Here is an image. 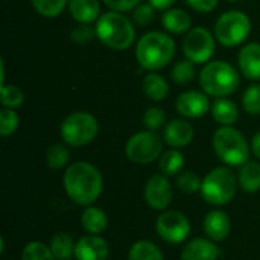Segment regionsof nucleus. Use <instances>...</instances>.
I'll return each mask as SVG.
<instances>
[{
    "label": "nucleus",
    "instance_id": "40",
    "mask_svg": "<svg viewBox=\"0 0 260 260\" xmlns=\"http://www.w3.org/2000/svg\"><path fill=\"white\" fill-rule=\"evenodd\" d=\"M187 3L198 12H210L216 8L218 0H187Z\"/></svg>",
    "mask_w": 260,
    "mask_h": 260
},
{
    "label": "nucleus",
    "instance_id": "3",
    "mask_svg": "<svg viewBox=\"0 0 260 260\" xmlns=\"http://www.w3.org/2000/svg\"><path fill=\"white\" fill-rule=\"evenodd\" d=\"M96 35L110 49L125 50L134 43L136 30L129 18L117 11H113L105 12L98 18Z\"/></svg>",
    "mask_w": 260,
    "mask_h": 260
},
{
    "label": "nucleus",
    "instance_id": "28",
    "mask_svg": "<svg viewBox=\"0 0 260 260\" xmlns=\"http://www.w3.org/2000/svg\"><path fill=\"white\" fill-rule=\"evenodd\" d=\"M69 160H70V152L61 143L52 145L46 152V163L50 169H61L69 163Z\"/></svg>",
    "mask_w": 260,
    "mask_h": 260
},
{
    "label": "nucleus",
    "instance_id": "19",
    "mask_svg": "<svg viewBox=\"0 0 260 260\" xmlns=\"http://www.w3.org/2000/svg\"><path fill=\"white\" fill-rule=\"evenodd\" d=\"M72 17L82 24H90L98 20L101 6L98 0H69Z\"/></svg>",
    "mask_w": 260,
    "mask_h": 260
},
{
    "label": "nucleus",
    "instance_id": "4",
    "mask_svg": "<svg viewBox=\"0 0 260 260\" xmlns=\"http://www.w3.org/2000/svg\"><path fill=\"white\" fill-rule=\"evenodd\" d=\"M239 73L225 61H212L200 73V84L203 90L215 98L232 94L239 87Z\"/></svg>",
    "mask_w": 260,
    "mask_h": 260
},
{
    "label": "nucleus",
    "instance_id": "12",
    "mask_svg": "<svg viewBox=\"0 0 260 260\" xmlns=\"http://www.w3.org/2000/svg\"><path fill=\"white\" fill-rule=\"evenodd\" d=\"M145 201L155 210H165L172 201V187L166 175H152L145 186Z\"/></svg>",
    "mask_w": 260,
    "mask_h": 260
},
{
    "label": "nucleus",
    "instance_id": "36",
    "mask_svg": "<svg viewBox=\"0 0 260 260\" xmlns=\"http://www.w3.org/2000/svg\"><path fill=\"white\" fill-rule=\"evenodd\" d=\"M165 122H166V114H165V111L161 108H157V107L149 108L143 116V123L151 131H155L158 128H161L165 125Z\"/></svg>",
    "mask_w": 260,
    "mask_h": 260
},
{
    "label": "nucleus",
    "instance_id": "39",
    "mask_svg": "<svg viewBox=\"0 0 260 260\" xmlns=\"http://www.w3.org/2000/svg\"><path fill=\"white\" fill-rule=\"evenodd\" d=\"M104 2L110 9L117 11V12H123V11L134 9L140 0H104Z\"/></svg>",
    "mask_w": 260,
    "mask_h": 260
},
{
    "label": "nucleus",
    "instance_id": "16",
    "mask_svg": "<svg viewBox=\"0 0 260 260\" xmlns=\"http://www.w3.org/2000/svg\"><path fill=\"white\" fill-rule=\"evenodd\" d=\"M239 69L248 79H260V44L250 43L239 52Z\"/></svg>",
    "mask_w": 260,
    "mask_h": 260
},
{
    "label": "nucleus",
    "instance_id": "1",
    "mask_svg": "<svg viewBox=\"0 0 260 260\" xmlns=\"http://www.w3.org/2000/svg\"><path fill=\"white\" fill-rule=\"evenodd\" d=\"M102 175L91 163L76 161L64 174V187L72 201L79 206L93 204L102 192Z\"/></svg>",
    "mask_w": 260,
    "mask_h": 260
},
{
    "label": "nucleus",
    "instance_id": "2",
    "mask_svg": "<svg viewBox=\"0 0 260 260\" xmlns=\"http://www.w3.org/2000/svg\"><path fill=\"white\" fill-rule=\"evenodd\" d=\"M175 53L174 40L163 32H148L137 43L136 55L142 67L148 70H158L169 64Z\"/></svg>",
    "mask_w": 260,
    "mask_h": 260
},
{
    "label": "nucleus",
    "instance_id": "7",
    "mask_svg": "<svg viewBox=\"0 0 260 260\" xmlns=\"http://www.w3.org/2000/svg\"><path fill=\"white\" fill-rule=\"evenodd\" d=\"M251 30L250 18L241 11H227L224 12L215 24L216 40L227 47L238 46L247 40Z\"/></svg>",
    "mask_w": 260,
    "mask_h": 260
},
{
    "label": "nucleus",
    "instance_id": "14",
    "mask_svg": "<svg viewBox=\"0 0 260 260\" xmlns=\"http://www.w3.org/2000/svg\"><path fill=\"white\" fill-rule=\"evenodd\" d=\"M110 254L107 242L98 235H88L76 242L75 256L78 260H107Z\"/></svg>",
    "mask_w": 260,
    "mask_h": 260
},
{
    "label": "nucleus",
    "instance_id": "20",
    "mask_svg": "<svg viewBox=\"0 0 260 260\" xmlns=\"http://www.w3.org/2000/svg\"><path fill=\"white\" fill-rule=\"evenodd\" d=\"M212 114L218 123H221L224 126H230L238 120L239 110H238L235 102L224 99V98H219L215 101V104L212 107Z\"/></svg>",
    "mask_w": 260,
    "mask_h": 260
},
{
    "label": "nucleus",
    "instance_id": "42",
    "mask_svg": "<svg viewBox=\"0 0 260 260\" xmlns=\"http://www.w3.org/2000/svg\"><path fill=\"white\" fill-rule=\"evenodd\" d=\"M251 151L254 152V155L260 158V131L253 137L251 140Z\"/></svg>",
    "mask_w": 260,
    "mask_h": 260
},
{
    "label": "nucleus",
    "instance_id": "41",
    "mask_svg": "<svg viewBox=\"0 0 260 260\" xmlns=\"http://www.w3.org/2000/svg\"><path fill=\"white\" fill-rule=\"evenodd\" d=\"M175 0H149V5H152L155 9H168L172 6Z\"/></svg>",
    "mask_w": 260,
    "mask_h": 260
},
{
    "label": "nucleus",
    "instance_id": "30",
    "mask_svg": "<svg viewBox=\"0 0 260 260\" xmlns=\"http://www.w3.org/2000/svg\"><path fill=\"white\" fill-rule=\"evenodd\" d=\"M69 0H30L32 6L43 17H56L62 12Z\"/></svg>",
    "mask_w": 260,
    "mask_h": 260
},
{
    "label": "nucleus",
    "instance_id": "32",
    "mask_svg": "<svg viewBox=\"0 0 260 260\" xmlns=\"http://www.w3.org/2000/svg\"><path fill=\"white\" fill-rule=\"evenodd\" d=\"M201 184L203 181L200 180V177L190 171H184L177 177V187L184 193H195L201 190Z\"/></svg>",
    "mask_w": 260,
    "mask_h": 260
},
{
    "label": "nucleus",
    "instance_id": "17",
    "mask_svg": "<svg viewBox=\"0 0 260 260\" xmlns=\"http://www.w3.org/2000/svg\"><path fill=\"white\" fill-rule=\"evenodd\" d=\"M232 224L229 216L221 210L210 212L204 219V232L213 241H224L230 233Z\"/></svg>",
    "mask_w": 260,
    "mask_h": 260
},
{
    "label": "nucleus",
    "instance_id": "5",
    "mask_svg": "<svg viewBox=\"0 0 260 260\" xmlns=\"http://www.w3.org/2000/svg\"><path fill=\"white\" fill-rule=\"evenodd\" d=\"M213 149L216 155L230 166H242L250 157V146L244 134L232 126H222L215 133Z\"/></svg>",
    "mask_w": 260,
    "mask_h": 260
},
{
    "label": "nucleus",
    "instance_id": "24",
    "mask_svg": "<svg viewBox=\"0 0 260 260\" xmlns=\"http://www.w3.org/2000/svg\"><path fill=\"white\" fill-rule=\"evenodd\" d=\"M143 91L152 101H163L168 96L169 87L166 79L158 73H149L143 81Z\"/></svg>",
    "mask_w": 260,
    "mask_h": 260
},
{
    "label": "nucleus",
    "instance_id": "10",
    "mask_svg": "<svg viewBox=\"0 0 260 260\" xmlns=\"http://www.w3.org/2000/svg\"><path fill=\"white\" fill-rule=\"evenodd\" d=\"M183 50L187 59L195 64L207 62L215 52V40L204 27H195L183 40Z\"/></svg>",
    "mask_w": 260,
    "mask_h": 260
},
{
    "label": "nucleus",
    "instance_id": "37",
    "mask_svg": "<svg viewBox=\"0 0 260 260\" xmlns=\"http://www.w3.org/2000/svg\"><path fill=\"white\" fill-rule=\"evenodd\" d=\"M154 6L152 5H137L133 12V18L139 26H148L154 21Z\"/></svg>",
    "mask_w": 260,
    "mask_h": 260
},
{
    "label": "nucleus",
    "instance_id": "15",
    "mask_svg": "<svg viewBox=\"0 0 260 260\" xmlns=\"http://www.w3.org/2000/svg\"><path fill=\"white\" fill-rule=\"evenodd\" d=\"M165 142L172 148H184L193 139V128L189 122L183 119H175L169 122L165 128Z\"/></svg>",
    "mask_w": 260,
    "mask_h": 260
},
{
    "label": "nucleus",
    "instance_id": "38",
    "mask_svg": "<svg viewBox=\"0 0 260 260\" xmlns=\"http://www.w3.org/2000/svg\"><path fill=\"white\" fill-rule=\"evenodd\" d=\"M96 35V29H93L90 24H79L78 27H75L72 30V40L79 43V44H84V43H88L94 38Z\"/></svg>",
    "mask_w": 260,
    "mask_h": 260
},
{
    "label": "nucleus",
    "instance_id": "11",
    "mask_svg": "<svg viewBox=\"0 0 260 260\" xmlns=\"http://www.w3.org/2000/svg\"><path fill=\"white\" fill-rule=\"evenodd\" d=\"M157 233L171 244H181L190 235V224L187 218L175 210L165 212L157 219Z\"/></svg>",
    "mask_w": 260,
    "mask_h": 260
},
{
    "label": "nucleus",
    "instance_id": "23",
    "mask_svg": "<svg viewBox=\"0 0 260 260\" xmlns=\"http://www.w3.org/2000/svg\"><path fill=\"white\" fill-rule=\"evenodd\" d=\"M161 23L172 34H183L190 27V15L181 9H168L163 14Z\"/></svg>",
    "mask_w": 260,
    "mask_h": 260
},
{
    "label": "nucleus",
    "instance_id": "27",
    "mask_svg": "<svg viewBox=\"0 0 260 260\" xmlns=\"http://www.w3.org/2000/svg\"><path fill=\"white\" fill-rule=\"evenodd\" d=\"M158 166H160V171L163 175H166V177L177 175V174H180V171L184 166V157L177 149L168 151L160 157Z\"/></svg>",
    "mask_w": 260,
    "mask_h": 260
},
{
    "label": "nucleus",
    "instance_id": "25",
    "mask_svg": "<svg viewBox=\"0 0 260 260\" xmlns=\"http://www.w3.org/2000/svg\"><path fill=\"white\" fill-rule=\"evenodd\" d=\"M76 244L67 233H56L50 241V250L56 260H69L75 254Z\"/></svg>",
    "mask_w": 260,
    "mask_h": 260
},
{
    "label": "nucleus",
    "instance_id": "18",
    "mask_svg": "<svg viewBox=\"0 0 260 260\" xmlns=\"http://www.w3.org/2000/svg\"><path fill=\"white\" fill-rule=\"evenodd\" d=\"M218 254V247L212 241L193 239L184 247L181 260H216Z\"/></svg>",
    "mask_w": 260,
    "mask_h": 260
},
{
    "label": "nucleus",
    "instance_id": "26",
    "mask_svg": "<svg viewBox=\"0 0 260 260\" xmlns=\"http://www.w3.org/2000/svg\"><path fill=\"white\" fill-rule=\"evenodd\" d=\"M128 260H165V257L155 244L149 241H139L131 247Z\"/></svg>",
    "mask_w": 260,
    "mask_h": 260
},
{
    "label": "nucleus",
    "instance_id": "9",
    "mask_svg": "<svg viewBox=\"0 0 260 260\" xmlns=\"http://www.w3.org/2000/svg\"><path fill=\"white\" fill-rule=\"evenodd\" d=\"M126 157L137 165H148L155 161L161 151L163 142L155 131H142L134 134L125 146Z\"/></svg>",
    "mask_w": 260,
    "mask_h": 260
},
{
    "label": "nucleus",
    "instance_id": "22",
    "mask_svg": "<svg viewBox=\"0 0 260 260\" xmlns=\"http://www.w3.org/2000/svg\"><path fill=\"white\" fill-rule=\"evenodd\" d=\"M238 181L241 184V187L248 192V193H254L260 190V165L256 161H247L245 165H242L241 171H239V177Z\"/></svg>",
    "mask_w": 260,
    "mask_h": 260
},
{
    "label": "nucleus",
    "instance_id": "35",
    "mask_svg": "<svg viewBox=\"0 0 260 260\" xmlns=\"http://www.w3.org/2000/svg\"><path fill=\"white\" fill-rule=\"evenodd\" d=\"M18 128V116L12 108H3L0 111V134L3 137H8L15 133Z\"/></svg>",
    "mask_w": 260,
    "mask_h": 260
},
{
    "label": "nucleus",
    "instance_id": "6",
    "mask_svg": "<svg viewBox=\"0 0 260 260\" xmlns=\"http://www.w3.org/2000/svg\"><path fill=\"white\" fill-rule=\"evenodd\" d=\"M238 189V180L235 174L227 168H216L207 174L201 184L203 198L215 206L227 204L233 200Z\"/></svg>",
    "mask_w": 260,
    "mask_h": 260
},
{
    "label": "nucleus",
    "instance_id": "34",
    "mask_svg": "<svg viewBox=\"0 0 260 260\" xmlns=\"http://www.w3.org/2000/svg\"><path fill=\"white\" fill-rule=\"evenodd\" d=\"M2 104L6 108H17L23 104L24 94L15 85H2Z\"/></svg>",
    "mask_w": 260,
    "mask_h": 260
},
{
    "label": "nucleus",
    "instance_id": "33",
    "mask_svg": "<svg viewBox=\"0 0 260 260\" xmlns=\"http://www.w3.org/2000/svg\"><path fill=\"white\" fill-rule=\"evenodd\" d=\"M242 105L247 113L260 114V84L250 85L242 98Z\"/></svg>",
    "mask_w": 260,
    "mask_h": 260
},
{
    "label": "nucleus",
    "instance_id": "13",
    "mask_svg": "<svg viewBox=\"0 0 260 260\" xmlns=\"http://www.w3.org/2000/svg\"><path fill=\"white\" fill-rule=\"evenodd\" d=\"M177 111L189 119H198L203 117L209 108H210V102L209 98L197 90H190V91H184L178 96L177 99Z\"/></svg>",
    "mask_w": 260,
    "mask_h": 260
},
{
    "label": "nucleus",
    "instance_id": "31",
    "mask_svg": "<svg viewBox=\"0 0 260 260\" xmlns=\"http://www.w3.org/2000/svg\"><path fill=\"white\" fill-rule=\"evenodd\" d=\"M172 79L174 82L180 84V85H184V84H189L193 78H195V67H193V62L190 59H186V61H178L174 69H172Z\"/></svg>",
    "mask_w": 260,
    "mask_h": 260
},
{
    "label": "nucleus",
    "instance_id": "21",
    "mask_svg": "<svg viewBox=\"0 0 260 260\" xmlns=\"http://www.w3.org/2000/svg\"><path fill=\"white\" fill-rule=\"evenodd\" d=\"M81 224H82L84 230L88 232L90 235H99L107 229L108 218L102 209L88 207V209H85V212L81 216Z\"/></svg>",
    "mask_w": 260,
    "mask_h": 260
},
{
    "label": "nucleus",
    "instance_id": "43",
    "mask_svg": "<svg viewBox=\"0 0 260 260\" xmlns=\"http://www.w3.org/2000/svg\"><path fill=\"white\" fill-rule=\"evenodd\" d=\"M230 2H239V0H230Z\"/></svg>",
    "mask_w": 260,
    "mask_h": 260
},
{
    "label": "nucleus",
    "instance_id": "8",
    "mask_svg": "<svg viewBox=\"0 0 260 260\" xmlns=\"http://www.w3.org/2000/svg\"><path fill=\"white\" fill-rule=\"evenodd\" d=\"M99 125L90 113L78 111L70 114L61 125L62 140L70 146H84L90 143L98 134Z\"/></svg>",
    "mask_w": 260,
    "mask_h": 260
},
{
    "label": "nucleus",
    "instance_id": "29",
    "mask_svg": "<svg viewBox=\"0 0 260 260\" xmlns=\"http://www.w3.org/2000/svg\"><path fill=\"white\" fill-rule=\"evenodd\" d=\"M21 260H56L52 250L41 242H30L24 247Z\"/></svg>",
    "mask_w": 260,
    "mask_h": 260
}]
</instances>
